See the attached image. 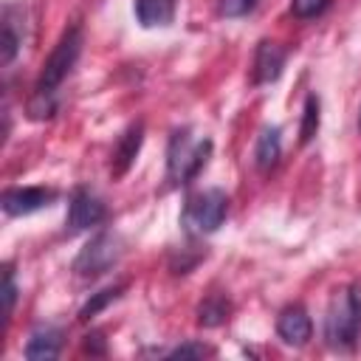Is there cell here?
<instances>
[{
  "instance_id": "cell-1",
  "label": "cell",
  "mask_w": 361,
  "mask_h": 361,
  "mask_svg": "<svg viewBox=\"0 0 361 361\" xmlns=\"http://www.w3.org/2000/svg\"><path fill=\"white\" fill-rule=\"evenodd\" d=\"M79 51H82V31H79V25H73L59 37V42L48 54V59L42 65V73L34 85V96H31V104H28V113L34 118H42V116L54 113V107H56L54 96H56L59 85L68 79L71 68L76 65Z\"/></svg>"
},
{
  "instance_id": "cell-2",
  "label": "cell",
  "mask_w": 361,
  "mask_h": 361,
  "mask_svg": "<svg viewBox=\"0 0 361 361\" xmlns=\"http://www.w3.org/2000/svg\"><path fill=\"white\" fill-rule=\"evenodd\" d=\"M324 333H327V341L338 350H347L358 341V336H361V288H350L341 299H336V305L330 307Z\"/></svg>"
},
{
  "instance_id": "cell-3",
  "label": "cell",
  "mask_w": 361,
  "mask_h": 361,
  "mask_svg": "<svg viewBox=\"0 0 361 361\" xmlns=\"http://www.w3.org/2000/svg\"><path fill=\"white\" fill-rule=\"evenodd\" d=\"M212 141H195L189 130H178L169 141V180L172 183H186L192 180L209 161Z\"/></svg>"
},
{
  "instance_id": "cell-4",
  "label": "cell",
  "mask_w": 361,
  "mask_h": 361,
  "mask_svg": "<svg viewBox=\"0 0 361 361\" xmlns=\"http://www.w3.org/2000/svg\"><path fill=\"white\" fill-rule=\"evenodd\" d=\"M226 212H228L226 192L223 189H203L195 197H189L186 212H183V223L195 234H209L226 220Z\"/></svg>"
},
{
  "instance_id": "cell-5",
  "label": "cell",
  "mask_w": 361,
  "mask_h": 361,
  "mask_svg": "<svg viewBox=\"0 0 361 361\" xmlns=\"http://www.w3.org/2000/svg\"><path fill=\"white\" fill-rule=\"evenodd\" d=\"M118 257H121V243H118V237L110 234V231H102V234H96V237L79 251V257H76V262H73V271H76L79 276H99V274H104L110 265H116Z\"/></svg>"
},
{
  "instance_id": "cell-6",
  "label": "cell",
  "mask_w": 361,
  "mask_h": 361,
  "mask_svg": "<svg viewBox=\"0 0 361 361\" xmlns=\"http://www.w3.org/2000/svg\"><path fill=\"white\" fill-rule=\"evenodd\" d=\"M54 197H56V192H54V189H45V186H17V189H6V192H3V212L11 214V217L31 214V212L48 206Z\"/></svg>"
},
{
  "instance_id": "cell-7",
  "label": "cell",
  "mask_w": 361,
  "mask_h": 361,
  "mask_svg": "<svg viewBox=\"0 0 361 361\" xmlns=\"http://www.w3.org/2000/svg\"><path fill=\"white\" fill-rule=\"evenodd\" d=\"M102 220H104V203L87 189H76L71 195V203H68V228L82 231V228H90Z\"/></svg>"
},
{
  "instance_id": "cell-8",
  "label": "cell",
  "mask_w": 361,
  "mask_h": 361,
  "mask_svg": "<svg viewBox=\"0 0 361 361\" xmlns=\"http://www.w3.org/2000/svg\"><path fill=\"white\" fill-rule=\"evenodd\" d=\"M276 333H279L282 341L290 344V347L307 344V338H310V333H313L307 310H305L302 305H288V307L279 313V319H276Z\"/></svg>"
},
{
  "instance_id": "cell-9",
  "label": "cell",
  "mask_w": 361,
  "mask_h": 361,
  "mask_svg": "<svg viewBox=\"0 0 361 361\" xmlns=\"http://www.w3.org/2000/svg\"><path fill=\"white\" fill-rule=\"evenodd\" d=\"M282 65H285V51L276 42H259L257 59H254V82L265 85V82L279 79Z\"/></svg>"
},
{
  "instance_id": "cell-10",
  "label": "cell",
  "mask_w": 361,
  "mask_h": 361,
  "mask_svg": "<svg viewBox=\"0 0 361 361\" xmlns=\"http://www.w3.org/2000/svg\"><path fill=\"white\" fill-rule=\"evenodd\" d=\"M141 138H144V124L141 121H135L124 130V135L118 138L116 152H113V175H124L130 169V164L135 161V155L141 149Z\"/></svg>"
},
{
  "instance_id": "cell-11",
  "label": "cell",
  "mask_w": 361,
  "mask_h": 361,
  "mask_svg": "<svg viewBox=\"0 0 361 361\" xmlns=\"http://www.w3.org/2000/svg\"><path fill=\"white\" fill-rule=\"evenodd\" d=\"M59 347H62L59 330H54V327H39V330L28 338V344H25V358H31V361H51V358L59 355Z\"/></svg>"
},
{
  "instance_id": "cell-12",
  "label": "cell",
  "mask_w": 361,
  "mask_h": 361,
  "mask_svg": "<svg viewBox=\"0 0 361 361\" xmlns=\"http://www.w3.org/2000/svg\"><path fill=\"white\" fill-rule=\"evenodd\" d=\"M135 14L144 28L169 25L175 17V0H135Z\"/></svg>"
},
{
  "instance_id": "cell-13",
  "label": "cell",
  "mask_w": 361,
  "mask_h": 361,
  "mask_svg": "<svg viewBox=\"0 0 361 361\" xmlns=\"http://www.w3.org/2000/svg\"><path fill=\"white\" fill-rule=\"evenodd\" d=\"M279 152H282V138H279V127H265L262 135L257 138V166L262 172H268L276 161H279Z\"/></svg>"
},
{
  "instance_id": "cell-14",
  "label": "cell",
  "mask_w": 361,
  "mask_h": 361,
  "mask_svg": "<svg viewBox=\"0 0 361 361\" xmlns=\"http://www.w3.org/2000/svg\"><path fill=\"white\" fill-rule=\"evenodd\" d=\"M228 302L223 296H209L200 307H197V322L203 327H214V324H223L228 319Z\"/></svg>"
},
{
  "instance_id": "cell-15",
  "label": "cell",
  "mask_w": 361,
  "mask_h": 361,
  "mask_svg": "<svg viewBox=\"0 0 361 361\" xmlns=\"http://www.w3.org/2000/svg\"><path fill=\"white\" fill-rule=\"evenodd\" d=\"M316 130H319V99H316V96L310 93V96H307V102H305V110H302V127H299V141H302V144L313 141Z\"/></svg>"
},
{
  "instance_id": "cell-16",
  "label": "cell",
  "mask_w": 361,
  "mask_h": 361,
  "mask_svg": "<svg viewBox=\"0 0 361 361\" xmlns=\"http://www.w3.org/2000/svg\"><path fill=\"white\" fill-rule=\"evenodd\" d=\"M118 293H121V285H116V288H104V290H99V293H96L93 299H87V302H85V307L79 310V319H82V322H87V319H93V316H96V313H99V310H102L104 305H110V302H113V299H116Z\"/></svg>"
},
{
  "instance_id": "cell-17",
  "label": "cell",
  "mask_w": 361,
  "mask_h": 361,
  "mask_svg": "<svg viewBox=\"0 0 361 361\" xmlns=\"http://www.w3.org/2000/svg\"><path fill=\"white\" fill-rule=\"evenodd\" d=\"M17 48H20V37L14 34L11 23H3V37H0V59H3V65H8L14 59Z\"/></svg>"
},
{
  "instance_id": "cell-18",
  "label": "cell",
  "mask_w": 361,
  "mask_h": 361,
  "mask_svg": "<svg viewBox=\"0 0 361 361\" xmlns=\"http://www.w3.org/2000/svg\"><path fill=\"white\" fill-rule=\"evenodd\" d=\"M330 6V0H290V11L302 20H310V17H319L324 8Z\"/></svg>"
},
{
  "instance_id": "cell-19",
  "label": "cell",
  "mask_w": 361,
  "mask_h": 361,
  "mask_svg": "<svg viewBox=\"0 0 361 361\" xmlns=\"http://www.w3.org/2000/svg\"><path fill=\"white\" fill-rule=\"evenodd\" d=\"M254 6H257V0H220L217 11L223 17H245L248 11H254Z\"/></svg>"
},
{
  "instance_id": "cell-20",
  "label": "cell",
  "mask_w": 361,
  "mask_h": 361,
  "mask_svg": "<svg viewBox=\"0 0 361 361\" xmlns=\"http://www.w3.org/2000/svg\"><path fill=\"white\" fill-rule=\"evenodd\" d=\"M14 282H11V271L6 268V274H3V305H6V319L11 316V307H14Z\"/></svg>"
},
{
  "instance_id": "cell-21",
  "label": "cell",
  "mask_w": 361,
  "mask_h": 361,
  "mask_svg": "<svg viewBox=\"0 0 361 361\" xmlns=\"http://www.w3.org/2000/svg\"><path fill=\"white\" fill-rule=\"evenodd\" d=\"M209 350L203 344H183V347H175L169 353V358H189V355H206Z\"/></svg>"
},
{
  "instance_id": "cell-22",
  "label": "cell",
  "mask_w": 361,
  "mask_h": 361,
  "mask_svg": "<svg viewBox=\"0 0 361 361\" xmlns=\"http://www.w3.org/2000/svg\"><path fill=\"white\" fill-rule=\"evenodd\" d=\"M358 127H361V116H358Z\"/></svg>"
}]
</instances>
